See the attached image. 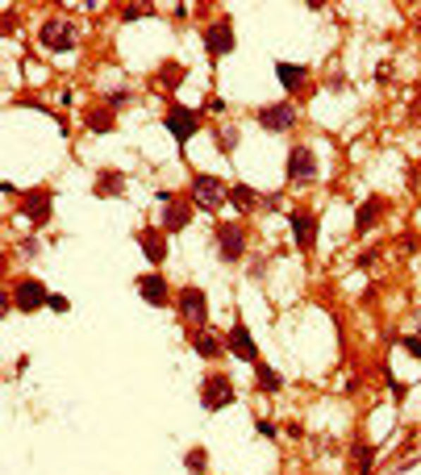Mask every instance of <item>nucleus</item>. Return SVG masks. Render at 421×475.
<instances>
[{
  "mask_svg": "<svg viewBox=\"0 0 421 475\" xmlns=\"http://www.w3.org/2000/svg\"><path fill=\"white\" fill-rule=\"evenodd\" d=\"M226 350H230L234 359H242V363H259V346H255V333L246 330L242 321H234V326H230V338H226Z\"/></svg>",
  "mask_w": 421,
  "mask_h": 475,
  "instance_id": "obj_9",
  "label": "nucleus"
},
{
  "mask_svg": "<svg viewBox=\"0 0 421 475\" xmlns=\"http://www.w3.org/2000/svg\"><path fill=\"white\" fill-rule=\"evenodd\" d=\"M21 217H25L34 230H42V226L50 221V192L47 188L25 192V196H21Z\"/></svg>",
  "mask_w": 421,
  "mask_h": 475,
  "instance_id": "obj_10",
  "label": "nucleus"
},
{
  "mask_svg": "<svg viewBox=\"0 0 421 475\" xmlns=\"http://www.w3.org/2000/svg\"><path fill=\"white\" fill-rule=\"evenodd\" d=\"M50 300V292L42 280H17V288H13V309L17 313H34V309H42Z\"/></svg>",
  "mask_w": 421,
  "mask_h": 475,
  "instance_id": "obj_8",
  "label": "nucleus"
},
{
  "mask_svg": "<svg viewBox=\"0 0 421 475\" xmlns=\"http://www.w3.org/2000/svg\"><path fill=\"white\" fill-rule=\"evenodd\" d=\"M84 125H88L92 134H113V130H117V117H113V109L100 104V109H88V113H84Z\"/></svg>",
  "mask_w": 421,
  "mask_h": 475,
  "instance_id": "obj_18",
  "label": "nucleus"
},
{
  "mask_svg": "<svg viewBox=\"0 0 421 475\" xmlns=\"http://www.w3.org/2000/svg\"><path fill=\"white\" fill-rule=\"evenodd\" d=\"M217 254H221L226 263H234V259L246 254V234H242L238 226H230V221L217 226Z\"/></svg>",
  "mask_w": 421,
  "mask_h": 475,
  "instance_id": "obj_12",
  "label": "nucleus"
},
{
  "mask_svg": "<svg viewBox=\"0 0 421 475\" xmlns=\"http://www.w3.org/2000/svg\"><path fill=\"white\" fill-rule=\"evenodd\" d=\"M230 204H234L238 213H250V209L259 204V192L246 188V184H234V188H230Z\"/></svg>",
  "mask_w": 421,
  "mask_h": 475,
  "instance_id": "obj_23",
  "label": "nucleus"
},
{
  "mask_svg": "<svg viewBox=\"0 0 421 475\" xmlns=\"http://www.w3.org/2000/svg\"><path fill=\"white\" fill-rule=\"evenodd\" d=\"M38 47H47L50 54H63V50L75 47V25L67 17H47L38 25Z\"/></svg>",
  "mask_w": 421,
  "mask_h": 475,
  "instance_id": "obj_2",
  "label": "nucleus"
},
{
  "mask_svg": "<svg viewBox=\"0 0 421 475\" xmlns=\"http://www.w3.org/2000/svg\"><path fill=\"white\" fill-rule=\"evenodd\" d=\"M192 204L200 209V213H217L221 204H230V188H226V180H217V175H192Z\"/></svg>",
  "mask_w": 421,
  "mask_h": 475,
  "instance_id": "obj_1",
  "label": "nucleus"
},
{
  "mask_svg": "<svg viewBox=\"0 0 421 475\" xmlns=\"http://www.w3.org/2000/svg\"><path fill=\"white\" fill-rule=\"evenodd\" d=\"M184 467H188V471H196V475H205V467H209V455H205L200 446H196V450H188V455H184Z\"/></svg>",
  "mask_w": 421,
  "mask_h": 475,
  "instance_id": "obj_25",
  "label": "nucleus"
},
{
  "mask_svg": "<svg viewBox=\"0 0 421 475\" xmlns=\"http://www.w3.org/2000/svg\"><path fill=\"white\" fill-rule=\"evenodd\" d=\"M288 226H292V238H296L300 250H313V242H317V217L309 209H292L288 213Z\"/></svg>",
  "mask_w": 421,
  "mask_h": 475,
  "instance_id": "obj_11",
  "label": "nucleus"
},
{
  "mask_svg": "<svg viewBox=\"0 0 421 475\" xmlns=\"http://www.w3.org/2000/svg\"><path fill=\"white\" fill-rule=\"evenodd\" d=\"M163 125H167V134L176 138V146L184 150L192 142V134L200 130V113L196 109H184V104H171L167 113H163Z\"/></svg>",
  "mask_w": 421,
  "mask_h": 475,
  "instance_id": "obj_4",
  "label": "nucleus"
},
{
  "mask_svg": "<svg viewBox=\"0 0 421 475\" xmlns=\"http://www.w3.org/2000/svg\"><path fill=\"white\" fill-rule=\"evenodd\" d=\"M50 309H54V313H67V309H71V304H67V296H54V292H50V300H47Z\"/></svg>",
  "mask_w": 421,
  "mask_h": 475,
  "instance_id": "obj_28",
  "label": "nucleus"
},
{
  "mask_svg": "<svg viewBox=\"0 0 421 475\" xmlns=\"http://www.w3.org/2000/svg\"><path fill=\"white\" fill-rule=\"evenodd\" d=\"M138 242H142V254H146L154 267L167 259V230H142Z\"/></svg>",
  "mask_w": 421,
  "mask_h": 475,
  "instance_id": "obj_16",
  "label": "nucleus"
},
{
  "mask_svg": "<svg viewBox=\"0 0 421 475\" xmlns=\"http://www.w3.org/2000/svg\"><path fill=\"white\" fill-rule=\"evenodd\" d=\"M288 184H292V188L317 184V154H313L309 146H292V150H288Z\"/></svg>",
  "mask_w": 421,
  "mask_h": 475,
  "instance_id": "obj_5",
  "label": "nucleus"
},
{
  "mask_svg": "<svg viewBox=\"0 0 421 475\" xmlns=\"http://www.w3.org/2000/svg\"><path fill=\"white\" fill-rule=\"evenodd\" d=\"M138 292H142V300L146 304H167L171 300V288H167V280L159 276V271H146V276H138Z\"/></svg>",
  "mask_w": 421,
  "mask_h": 475,
  "instance_id": "obj_14",
  "label": "nucleus"
},
{
  "mask_svg": "<svg viewBox=\"0 0 421 475\" xmlns=\"http://www.w3.org/2000/svg\"><path fill=\"white\" fill-rule=\"evenodd\" d=\"M205 47H209L213 58H221V54L234 50V25H230V17H221V21H213V25L205 30Z\"/></svg>",
  "mask_w": 421,
  "mask_h": 475,
  "instance_id": "obj_13",
  "label": "nucleus"
},
{
  "mask_svg": "<svg viewBox=\"0 0 421 475\" xmlns=\"http://www.w3.org/2000/svg\"><path fill=\"white\" fill-rule=\"evenodd\" d=\"M255 429H259L263 438H276V426H271V421H255Z\"/></svg>",
  "mask_w": 421,
  "mask_h": 475,
  "instance_id": "obj_30",
  "label": "nucleus"
},
{
  "mask_svg": "<svg viewBox=\"0 0 421 475\" xmlns=\"http://www.w3.org/2000/svg\"><path fill=\"white\" fill-rule=\"evenodd\" d=\"M238 138H242V134H238V125H221V130H217V150H221V154H234Z\"/></svg>",
  "mask_w": 421,
  "mask_h": 475,
  "instance_id": "obj_24",
  "label": "nucleus"
},
{
  "mask_svg": "<svg viewBox=\"0 0 421 475\" xmlns=\"http://www.w3.org/2000/svg\"><path fill=\"white\" fill-rule=\"evenodd\" d=\"M255 388H259V392H280V388H283L280 371H276V367H267V363H255Z\"/></svg>",
  "mask_w": 421,
  "mask_h": 475,
  "instance_id": "obj_22",
  "label": "nucleus"
},
{
  "mask_svg": "<svg viewBox=\"0 0 421 475\" xmlns=\"http://www.w3.org/2000/svg\"><path fill=\"white\" fill-rule=\"evenodd\" d=\"M188 221H192V204H176V200H171L167 213H163V230H167V234H180Z\"/></svg>",
  "mask_w": 421,
  "mask_h": 475,
  "instance_id": "obj_19",
  "label": "nucleus"
},
{
  "mask_svg": "<svg viewBox=\"0 0 421 475\" xmlns=\"http://www.w3.org/2000/svg\"><path fill=\"white\" fill-rule=\"evenodd\" d=\"M159 75H163V88H180V80H176V75H180V67H163Z\"/></svg>",
  "mask_w": 421,
  "mask_h": 475,
  "instance_id": "obj_27",
  "label": "nucleus"
},
{
  "mask_svg": "<svg viewBox=\"0 0 421 475\" xmlns=\"http://www.w3.org/2000/svg\"><path fill=\"white\" fill-rule=\"evenodd\" d=\"M146 13H150L146 4H126V8H121V21H138V17H146Z\"/></svg>",
  "mask_w": 421,
  "mask_h": 475,
  "instance_id": "obj_26",
  "label": "nucleus"
},
{
  "mask_svg": "<svg viewBox=\"0 0 421 475\" xmlns=\"http://www.w3.org/2000/svg\"><path fill=\"white\" fill-rule=\"evenodd\" d=\"M255 121H259L267 134H288V130H296L300 113H296L292 100H276V104H263V109L255 113Z\"/></svg>",
  "mask_w": 421,
  "mask_h": 475,
  "instance_id": "obj_3",
  "label": "nucleus"
},
{
  "mask_svg": "<svg viewBox=\"0 0 421 475\" xmlns=\"http://www.w3.org/2000/svg\"><path fill=\"white\" fill-rule=\"evenodd\" d=\"M276 75H280L283 92H305V84H309V67H300V63H276Z\"/></svg>",
  "mask_w": 421,
  "mask_h": 475,
  "instance_id": "obj_15",
  "label": "nucleus"
},
{
  "mask_svg": "<svg viewBox=\"0 0 421 475\" xmlns=\"http://www.w3.org/2000/svg\"><path fill=\"white\" fill-rule=\"evenodd\" d=\"M401 346H405V350H409V354H413V359H421V338H405V342H401Z\"/></svg>",
  "mask_w": 421,
  "mask_h": 475,
  "instance_id": "obj_29",
  "label": "nucleus"
},
{
  "mask_svg": "<svg viewBox=\"0 0 421 475\" xmlns=\"http://www.w3.org/2000/svg\"><path fill=\"white\" fill-rule=\"evenodd\" d=\"M176 309H180V317H184L188 326H205L209 321V296L200 292L196 284L180 288V296H176Z\"/></svg>",
  "mask_w": 421,
  "mask_h": 475,
  "instance_id": "obj_7",
  "label": "nucleus"
},
{
  "mask_svg": "<svg viewBox=\"0 0 421 475\" xmlns=\"http://www.w3.org/2000/svg\"><path fill=\"white\" fill-rule=\"evenodd\" d=\"M200 405H205L209 413H221L226 405H234V380L221 376V371L205 376V380H200Z\"/></svg>",
  "mask_w": 421,
  "mask_h": 475,
  "instance_id": "obj_6",
  "label": "nucleus"
},
{
  "mask_svg": "<svg viewBox=\"0 0 421 475\" xmlns=\"http://www.w3.org/2000/svg\"><path fill=\"white\" fill-rule=\"evenodd\" d=\"M379 213H384V200H379V196L363 200V204H359V213H355V230H359V234L375 230V226H379Z\"/></svg>",
  "mask_w": 421,
  "mask_h": 475,
  "instance_id": "obj_17",
  "label": "nucleus"
},
{
  "mask_svg": "<svg viewBox=\"0 0 421 475\" xmlns=\"http://www.w3.org/2000/svg\"><path fill=\"white\" fill-rule=\"evenodd\" d=\"M192 350H196L200 359H221V354H230V350H226V346H221V342H217L213 333H205V330L192 338Z\"/></svg>",
  "mask_w": 421,
  "mask_h": 475,
  "instance_id": "obj_20",
  "label": "nucleus"
},
{
  "mask_svg": "<svg viewBox=\"0 0 421 475\" xmlns=\"http://www.w3.org/2000/svg\"><path fill=\"white\" fill-rule=\"evenodd\" d=\"M121 192H126V175H121V171H109V167H104V171L96 175V196H121Z\"/></svg>",
  "mask_w": 421,
  "mask_h": 475,
  "instance_id": "obj_21",
  "label": "nucleus"
}]
</instances>
